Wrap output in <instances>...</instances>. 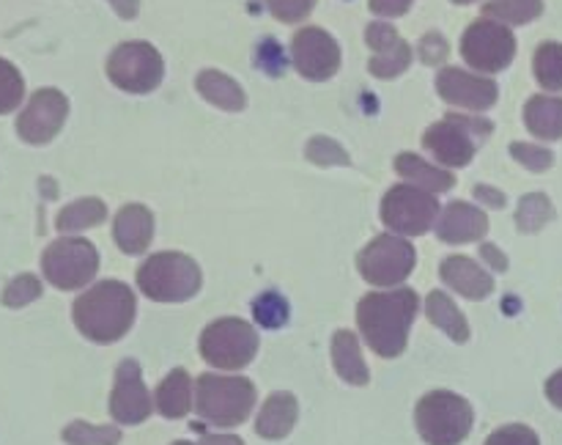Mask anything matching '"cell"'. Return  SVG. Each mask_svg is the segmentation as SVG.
<instances>
[{
  "mask_svg": "<svg viewBox=\"0 0 562 445\" xmlns=\"http://www.w3.org/2000/svg\"><path fill=\"white\" fill-rule=\"evenodd\" d=\"M417 316V294L412 289L373 291L357 305V322L368 346L382 357H398L409 341Z\"/></svg>",
  "mask_w": 562,
  "mask_h": 445,
  "instance_id": "1",
  "label": "cell"
},
{
  "mask_svg": "<svg viewBox=\"0 0 562 445\" xmlns=\"http://www.w3.org/2000/svg\"><path fill=\"white\" fill-rule=\"evenodd\" d=\"M135 294L121 280H102L75 302V324L86 338L113 344L130 333L135 322Z\"/></svg>",
  "mask_w": 562,
  "mask_h": 445,
  "instance_id": "2",
  "label": "cell"
},
{
  "mask_svg": "<svg viewBox=\"0 0 562 445\" xmlns=\"http://www.w3.org/2000/svg\"><path fill=\"white\" fill-rule=\"evenodd\" d=\"M256 407V388L245 377L201 374L195 382V410L212 426H239Z\"/></svg>",
  "mask_w": 562,
  "mask_h": 445,
  "instance_id": "3",
  "label": "cell"
},
{
  "mask_svg": "<svg viewBox=\"0 0 562 445\" xmlns=\"http://www.w3.org/2000/svg\"><path fill=\"white\" fill-rule=\"evenodd\" d=\"M137 286L157 302H184L201 289V267L184 253H154L137 269Z\"/></svg>",
  "mask_w": 562,
  "mask_h": 445,
  "instance_id": "4",
  "label": "cell"
},
{
  "mask_svg": "<svg viewBox=\"0 0 562 445\" xmlns=\"http://www.w3.org/2000/svg\"><path fill=\"white\" fill-rule=\"evenodd\" d=\"M417 432L428 445H459L472 432V407L450 390H431L415 410Z\"/></svg>",
  "mask_w": 562,
  "mask_h": 445,
  "instance_id": "5",
  "label": "cell"
},
{
  "mask_svg": "<svg viewBox=\"0 0 562 445\" xmlns=\"http://www.w3.org/2000/svg\"><path fill=\"white\" fill-rule=\"evenodd\" d=\"M492 135V121L470 119V115H445V121L428 126L423 135L428 152L450 168H464L477 152V141Z\"/></svg>",
  "mask_w": 562,
  "mask_h": 445,
  "instance_id": "6",
  "label": "cell"
},
{
  "mask_svg": "<svg viewBox=\"0 0 562 445\" xmlns=\"http://www.w3.org/2000/svg\"><path fill=\"white\" fill-rule=\"evenodd\" d=\"M258 333L250 322L241 319H217L201 335V355L212 366L225 371H239L256 357Z\"/></svg>",
  "mask_w": 562,
  "mask_h": 445,
  "instance_id": "7",
  "label": "cell"
},
{
  "mask_svg": "<svg viewBox=\"0 0 562 445\" xmlns=\"http://www.w3.org/2000/svg\"><path fill=\"white\" fill-rule=\"evenodd\" d=\"M44 278L58 289L71 291L80 286L91 283L97 278L99 269V253L97 247L80 236H64V240L53 242L42 256Z\"/></svg>",
  "mask_w": 562,
  "mask_h": 445,
  "instance_id": "8",
  "label": "cell"
},
{
  "mask_svg": "<svg viewBox=\"0 0 562 445\" xmlns=\"http://www.w3.org/2000/svg\"><path fill=\"white\" fill-rule=\"evenodd\" d=\"M108 75L121 91L148 93L162 82L165 64L148 42H126L108 58Z\"/></svg>",
  "mask_w": 562,
  "mask_h": 445,
  "instance_id": "9",
  "label": "cell"
},
{
  "mask_svg": "<svg viewBox=\"0 0 562 445\" xmlns=\"http://www.w3.org/2000/svg\"><path fill=\"white\" fill-rule=\"evenodd\" d=\"M437 218V196L415 185L393 187L382 201V223L395 234H426Z\"/></svg>",
  "mask_w": 562,
  "mask_h": 445,
  "instance_id": "10",
  "label": "cell"
},
{
  "mask_svg": "<svg viewBox=\"0 0 562 445\" xmlns=\"http://www.w3.org/2000/svg\"><path fill=\"white\" fill-rule=\"evenodd\" d=\"M461 55L467 64L477 71H503L516 55V38L503 22L497 20H477L467 27L461 38Z\"/></svg>",
  "mask_w": 562,
  "mask_h": 445,
  "instance_id": "11",
  "label": "cell"
},
{
  "mask_svg": "<svg viewBox=\"0 0 562 445\" xmlns=\"http://www.w3.org/2000/svg\"><path fill=\"white\" fill-rule=\"evenodd\" d=\"M417 264L415 247L406 240L393 234H382L360 253L357 267L362 278L373 286H395L409 278V272Z\"/></svg>",
  "mask_w": 562,
  "mask_h": 445,
  "instance_id": "12",
  "label": "cell"
},
{
  "mask_svg": "<svg viewBox=\"0 0 562 445\" xmlns=\"http://www.w3.org/2000/svg\"><path fill=\"white\" fill-rule=\"evenodd\" d=\"M66 113H69V102H66L64 93L55 91V88H42V91L33 93L27 108L16 119V132H20L22 141L42 146L58 135Z\"/></svg>",
  "mask_w": 562,
  "mask_h": 445,
  "instance_id": "13",
  "label": "cell"
},
{
  "mask_svg": "<svg viewBox=\"0 0 562 445\" xmlns=\"http://www.w3.org/2000/svg\"><path fill=\"white\" fill-rule=\"evenodd\" d=\"M296 71L307 80H327L340 66V47L322 27H302L291 42Z\"/></svg>",
  "mask_w": 562,
  "mask_h": 445,
  "instance_id": "14",
  "label": "cell"
},
{
  "mask_svg": "<svg viewBox=\"0 0 562 445\" xmlns=\"http://www.w3.org/2000/svg\"><path fill=\"white\" fill-rule=\"evenodd\" d=\"M110 412L119 423H143L151 415V393L140 377L135 360H124L115 371V388L110 396Z\"/></svg>",
  "mask_w": 562,
  "mask_h": 445,
  "instance_id": "15",
  "label": "cell"
},
{
  "mask_svg": "<svg viewBox=\"0 0 562 445\" xmlns=\"http://www.w3.org/2000/svg\"><path fill=\"white\" fill-rule=\"evenodd\" d=\"M437 91L445 102L467 110H488L497 102V82L488 80V77L470 75L464 69L439 71Z\"/></svg>",
  "mask_w": 562,
  "mask_h": 445,
  "instance_id": "16",
  "label": "cell"
},
{
  "mask_svg": "<svg viewBox=\"0 0 562 445\" xmlns=\"http://www.w3.org/2000/svg\"><path fill=\"white\" fill-rule=\"evenodd\" d=\"M488 231L486 212L464 201H453L439 212L437 236L450 245H467V242L481 240Z\"/></svg>",
  "mask_w": 562,
  "mask_h": 445,
  "instance_id": "17",
  "label": "cell"
},
{
  "mask_svg": "<svg viewBox=\"0 0 562 445\" xmlns=\"http://www.w3.org/2000/svg\"><path fill=\"white\" fill-rule=\"evenodd\" d=\"M113 236L119 242V247L130 256H140L148 251L154 236V218L146 207L140 203H130V207L121 209L115 214L113 223Z\"/></svg>",
  "mask_w": 562,
  "mask_h": 445,
  "instance_id": "18",
  "label": "cell"
},
{
  "mask_svg": "<svg viewBox=\"0 0 562 445\" xmlns=\"http://www.w3.org/2000/svg\"><path fill=\"white\" fill-rule=\"evenodd\" d=\"M439 275H442L445 283L450 289H456L459 294L470 297V300H483L494 291V278L467 256H450L445 258L442 267H439Z\"/></svg>",
  "mask_w": 562,
  "mask_h": 445,
  "instance_id": "19",
  "label": "cell"
},
{
  "mask_svg": "<svg viewBox=\"0 0 562 445\" xmlns=\"http://www.w3.org/2000/svg\"><path fill=\"white\" fill-rule=\"evenodd\" d=\"M296 415H300V404L291 393H272L263 401L261 412H258L256 432L267 440H280L294 429Z\"/></svg>",
  "mask_w": 562,
  "mask_h": 445,
  "instance_id": "20",
  "label": "cell"
},
{
  "mask_svg": "<svg viewBox=\"0 0 562 445\" xmlns=\"http://www.w3.org/2000/svg\"><path fill=\"white\" fill-rule=\"evenodd\" d=\"M333 363L335 371L340 374V379H346L349 385H368L371 374H368L366 360H362L360 341L351 330H338L333 338Z\"/></svg>",
  "mask_w": 562,
  "mask_h": 445,
  "instance_id": "21",
  "label": "cell"
},
{
  "mask_svg": "<svg viewBox=\"0 0 562 445\" xmlns=\"http://www.w3.org/2000/svg\"><path fill=\"white\" fill-rule=\"evenodd\" d=\"M154 404L165 418H184L192 410V379L184 368H176L159 382Z\"/></svg>",
  "mask_w": 562,
  "mask_h": 445,
  "instance_id": "22",
  "label": "cell"
},
{
  "mask_svg": "<svg viewBox=\"0 0 562 445\" xmlns=\"http://www.w3.org/2000/svg\"><path fill=\"white\" fill-rule=\"evenodd\" d=\"M395 170H398L404 179H409L415 187L434 192V196H437V192L450 190V187L456 185L450 170L437 168V165H428L426 159L417 157V154H398V159H395Z\"/></svg>",
  "mask_w": 562,
  "mask_h": 445,
  "instance_id": "23",
  "label": "cell"
},
{
  "mask_svg": "<svg viewBox=\"0 0 562 445\" xmlns=\"http://www.w3.org/2000/svg\"><path fill=\"white\" fill-rule=\"evenodd\" d=\"M527 130L543 141L562 137V99L558 97H532L525 108Z\"/></svg>",
  "mask_w": 562,
  "mask_h": 445,
  "instance_id": "24",
  "label": "cell"
},
{
  "mask_svg": "<svg viewBox=\"0 0 562 445\" xmlns=\"http://www.w3.org/2000/svg\"><path fill=\"white\" fill-rule=\"evenodd\" d=\"M195 86L198 91H201V97H206L209 102L217 104V108L231 110V113H236V110H241L247 104L245 91L239 88V82L231 80L228 75H223V71L217 69L201 71Z\"/></svg>",
  "mask_w": 562,
  "mask_h": 445,
  "instance_id": "25",
  "label": "cell"
},
{
  "mask_svg": "<svg viewBox=\"0 0 562 445\" xmlns=\"http://www.w3.org/2000/svg\"><path fill=\"white\" fill-rule=\"evenodd\" d=\"M426 313L439 330H445V333L453 341H459V344H464V341L470 338V324H467L464 313L456 308V302L450 300L445 291H431V294H428Z\"/></svg>",
  "mask_w": 562,
  "mask_h": 445,
  "instance_id": "26",
  "label": "cell"
},
{
  "mask_svg": "<svg viewBox=\"0 0 562 445\" xmlns=\"http://www.w3.org/2000/svg\"><path fill=\"white\" fill-rule=\"evenodd\" d=\"M108 218V209L99 198H82V201L69 203L64 212L58 214V231L64 234H71V231L91 229V225H99Z\"/></svg>",
  "mask_w": 562,
  "mask_h": 445,
  "instance_id": "27",
  "label": "cell"
},
{
  "mask_svg": "<svg viewBox=\"0 0 562 445\" xmlns=\"http://www.w3.org/2000/svg\"><path fill=\"white\" fill-rule=\"evenodd\" d=\"M483 11H486L488 20L508 22V25H525V22H532L536 16H541L543 0H492Z\"/></svg>",
  "mask_w": 562,
  "mask_h": 445,
  "instance_id": "28",
  "label": "cell"
},
{
  "mask_svg": "<svg viewBox=\"0 0 562 445\" xmlns=\"http://www.w3.org/2000/svg\"><path fill=\"white\" fill-rule=\"evenodd\" d=\"M536 77L549 91H562V44L547 42L538 47Z\"/></svg>",
  "mask_w": 562,
  "mask_h": 445,
  "instance_id": "29",
  "label": "cell"
},
{
  "mask_svg": "<svg viewBox=\"0 0 562 445\" xmlns=\"http://www.w3.org/2000/svg\"><path fill=\"white\" fill-rule=\"evenodd\" d=\"M552 218V201H549L547 196H541V192H532V196L521 198L519 212H516V225H519L525 234H532V231H541Z\"/></svg>",
  "mask_w": 562,
  "mask_h": 445,
  "instance_id": "30",
  "label": "cell"
},
{
  "mask_svg": "<svg viewBox=\"0 0 562 445\" xmlns=\"http://www.w3.org/2000/svg\"><path fill=\"white\" fill-rule=\"evenodd\" d=\"M409 64H412V47L401 38V42L393 44L390 49H382V53L373 55L368 69H371V75L382 77V80H390V77H398L401 71L409 69Z\"/></svg>",
  "mask_w": 562,
  "mask_h": 445,
  "instance_id": "31",
  "label": "cell"
},
{
  "mask_svg": "<svg viewBox=\"0 0 562 445\" xmlns=\"http://www.w3.org/2000/svg\"><path fill=\"white\" fill-rule=\"evenodd\" d=\"M64 440L69 445H119L121 432L115 426H91L86 421H75L64 429Z\"/></svg>",
  "mask_w": 562,
  "mask_h": 445,
  "instance_id": "32",
  "label": "cell"
},
{
  "mask_svg": "<svg viewBox=\"0 0 562 445\" xmlns=\"http://www.w3.org/2000/svg\"><path fill=\"white\" fill-rule=\"evenodd\" d=\"M25 97V82L14 64L0 58V113H11Z\"/></svg>",
  "mask_w": 562,
  "mask_h": 445,
  "instance_id": "33",
  "label": "cell"
},
{
  "mask_svg": "<svg viewBox=\"0 0 562 445\" xmlns=\"http://www.w3.org/2000/svg\"><path fill=\"white\" fill-rule=\"evenodd\" d=\"M42 294V280L33 278V275H20V278L11 280L3 291V305L9 308H20L33 302L36 297Z\"/></svg>",
  "mask_w": 562,
  "mask_h": 445,
  "instance_id": "34",
  "label": "cell"
},
{
  "mask_svg": "<svg viewBox=\"0 0 562 445\" xmlns=\"http://www.w3.org/2000/svg\"><path fill=\"white\" fill-rule=\"evenodd\" d=\"M307 159L316 165H349V154L333 137H313L307 143Z\"/></svg>",
  "mask_w": 562,
  "mask_h": 445,
  "instance_id": "35",
  "label": "cell"
},
{
  "mask_svg": "<svg viewBox=\"0 0 562 445\" xmlns=\"http://www.w3.org/2000/svg\"><path fill=\"white\" fill-rule=\"evenodd\" d=\"M252 311H256V319L263 324V327H280V324L289 319V305H285L283 297H278V294L258 297V302Z\"/></svg>",
  "mask_w": 562,
  "mask_h": 445,
  "instance_id": "36",
  "label": "cell"
},
{
  "mask_svg": "<svg viewBox=\"0 0 562 445\" xmlns=\"http://www.w3.org/2000/svg\"><path fill=\"white\" fill-rule=\"evenodd\" d=\"M510 154H514V157L519 159L525 168L536 170V174L552 168V163H554V154L549 152V148L530 146V143H514V146H510Z\"/></svg>",
  "mask_w": 562,
  "mask_h": 445,
  "instance_id": "37",
  "label": "cell"
},
{
  "mask_svg": "<svg viewBox=\"0 0 562 445\" xmlns=\"http://www.w3.org/2000/svg\"><path fill=\"white\" fill-rule=\"evenodd\" d=\"M486 445H541V443H538V434L532 432L530 426L510 423V426L497 429V432L486 440Z\"/></svg>",
  "mask_w": 562,
  "mask_h": 445,
  "instance_id": "38",
  "label": "cell"
},
{
  "mask_svg": "<svg viewBox=\"0 0 562 445\" xmlns=\"http://www.w3.org/2000/svg\"><path fill=\"white\" fill-rule=\"evenodd\" d=\"M267 5L280 22H300L302 16L311 14L316 0H267Z\"/></svg>",
  "mask_w": 562,
  "mask_h": 445,
  "instance_id": "39",
  "label": "cell"
},
{
  "mask_svg": "<svg viewBox=\"0 0 562 445\" xmlns=\"http://www.w3.org/2000/svg\"><path fill=\"white\" fill-rule=\"evenodd\" d=\"M366 42L373 53H382V49H390L393 44H398L401 36L393 25H387V22H373L366 31Z\"/></svg>",
  "mask_w": 562,
  "mask_h": 445,
  "instance_id": "40",
  "label": "cell"
},
{
  "mask_svg": "<svg viewBox=\"0 0 562 445\" xmlns=\"http://www.w3.org/2000/svg\"><path fill=\"white\" fill-rule=\"evenodd\" d=\"M417 53H420L423 64L434 66V64H442V60L448 58L450 47H448V42H445V36H439V33H426L420 42V47H417Z\"/></svg>",
  "mask_w": 562,
  "mask_h": 445,
  "instance_id": "41",
  "label": "cell"
},
{
  "mask_svg": "<svg viewBox=\"0 0 562 445\" xmlns=\"http://www.w3.org/2000/svg\"><path fill=\"white\" fill-rule=\"evenodd\" d=\"M412 0H371V11L379 16H401L406 14Z\"/></svg>",
  "mask_w": 562,
  "mask_h": 445,
  "instance_id": "42",
  "label": "cell"
},
{
  "mask_svg": "<svg viewBox=\"0 0 562 445\" xmlns=\"http://www.w3.org/2000/svg\"><path fill=\"white\" fill-rule=\"evenodd\" d=\"M475 196L481 198V201H486L488 207H505V196H503V192L494 190V187L477 185V187H475Z\"/></svg>",
  "mask_w": 562,
  "mask_h": 445,
  "instance_id": "43",
  "label": "cell"
},
{
  "mask_svg": "<svg viewBox=\"0 0 562 445\" xmlns=\"http://www.w3.org/2000/svg\"><path fill=\"white\" fill-rule=\"evenodd\" d=\"M481 256L486 258V262L492 264L494 269H499V272H503V269H508V258H505L503 253H499L494 245H483L481 247Z\"/></svg>",
  "mask_w": 562,
  "mask_h": 445,
  "instance_id": "44",
  "label": "cell"
},
{
  "mask_svg": "<svg viewBox=\"0 0 562 445\" xmlns=\"http://www.w3.org/2000/svg\"><path fill=\"white\" fill-rule=\"evenodd\" d=\"M547 396L554 407H560L562 410V371L554 374V377L547 382Z\"/></svg>",
  "mask_w": 562,
  "mask_h": 445,
  "instance_id": "45",
  "label": "cell"
},
{
  "mask_svg": "<svg viewBox=\"0 0 562 445\" xmlns=\"http://www.w3.org/2000/svg\"><path fill=\"white\" fill-rule=\"evenodd\" d=\"M201 445H245L239 437H234V434H206V437L201 440Z\"/></svg>",
  "mask_w": 562,
  "mask_h": 445,
  "instance_id": "46",
  "label": "cell"
},
{
  "mask_svg": "<svg viewBox=\"0 0 562 445\" xmlns=\"http://www.w3.org/2000/svg\"><path fill=\"white\" fill-rule=\"evenodd\" d=\"M113 3V9L119 11L124 20H132V16H137V0H110Z\"/></svg>",
  "mask_w": 562,
  "mask_h": 445,
  "instance_id": "47",
  "label": "cell"
},
{
  "mask_svg": "<svg viewBox=\"0 0 562 445\" xmlns=\"http://www.w3.org/2000/svg\"><path fill=\"white\" fill-rule=\"evenodd\" d=\"M453 3H475V0H453Z\"/></svg>",
  "mask_w": 562,
  "mask_h": 445,
  "instance_id": "48",
  "label": "cell"
},
{
  "mask_svg": "<svg viewBox=\"0 0 562 445\" xmlns=\"http://www.w3.org/2000/svg\"><path fill=\"white\" fill-rule=\"evenodd\" d=\"M173 445H192V443H187V440H179V443H173Z\"/></svg>",
  "mask_w": 562,
  "mask_h": 445,
  "instance_id": "49",
  "label": "cell"
}]
</instances>
